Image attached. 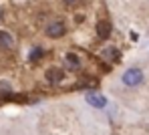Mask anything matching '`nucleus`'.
Listing matches in <instances>:
<instances>
[{
  "label": "nucleus",
  "instance_id": "1",
  "mask_svg": "<svg viewBox=\"0 0 149 135\" xmlns=\"http://www.w3.org/2000/svg\"><path fill=\"white\" fill-rule=\"evenodd\" d=\"M123 83L129 85V87H135V85L143 83V73L139 69H129V71H125V75H123Z\"/></svg>",
  "mask_w": 149,
  "mask_h": 135
},
{
  "label": "nucleus",
  "instance_id": "2",
  "mask_svg": "<svg viewBox=\"0 0 149 135\" xmlns=\"http://www.w3.org/2000/svg\"><path fill=\"white\" fill-rule=\"evenodd\" d=\"M47 34L52 36V38L63 36V34H65V24H63V22H50L49 28H47Z\"/></svg>",
  "mask_w": 149,
  "mask_h": 135
},
{
  "label": "nucleus",
  "instance_id": "3",
  "mask_svg": "<svg viewBox=\"0 0 149 135\" xmlns=\"http://www.w3.org/2000/svg\"><path fill=\"white\" fill-rule=\"evenodd\" d=\"M63 77H65V71H63V69H54V67H50L49 71H47V81H50V83H61V81H63Z\"/></svg>",
  "mask_w": 149,
  "mask_h": 135
},
{
  "label": "nucleus",
  "instance_id": "4",
  "mask_svg": "<svg viewBox=\"0 0 149 135\" xmlns=\"http://www.w3.org/2000/svg\"><path fill=\"white\" fill-rule=\"evenodd\" d=\"M87 103L93 105V107H105L107 105V99L103 95H97V93H89L87 95Z\"/></svg>",
  "mask_w": 149,
  "mask_h": 135
},
{
  "label": "nucleus",
  "instance_id": "5",
  "mask_svg": "<svg viewBox=\"0 0 149 135\" xmlns=\"http://www.w3.org/2000/svg\"><path fill=\"white\" fill-rule=\"evenodd\" d=\"M97 34H99L101 38H107L111 34V22H107V20L97 22Z\"/></svg>",
  "mask_w": 149,
  "mask_h": 135
},
{
  "label": "nucleus",
  "instance_id": "6",
  "mask_svg": "<svg viewBox=\"0 0 149 135\" xmlns=\"http://www.w3.org/2000/svg\"><path fill=\"white\" fill-rule=\"evenodd\" d=\"M14 45V40H12V36L8 34V32H4V30H0V47L2 49H10Z\"/></svg>",
  "mask_w": 149,
  "mask_h": 135
},
{
  "label": "nucleus",
  "instance_id": "7",
  "mask_svg": "<svg viewBox=\"0 0 149 135\" xmlns=\"http://www.w3.org/2000/svg\"><path fill=\"white\" fill-rule=\"evenodd\" d=\"M65 63H67V65H71V69H77V67L81 65V61H79L74 54H67V56H65Z\"/></svg>",
  "mask_w": 149,
  "mask_h": 135
},
{
  "label": "nucleus",
  "instance_id": "8",
  "mask_svg": "<svg viewBox=\"0 0 149 135\" xmlns=\"http://www.w3.org/2000/svg\"><path fill=\"white\" fill-rule=\"evenodd\" d=\"M105 56H109V58H113V56H117V49H113V47H109V49H105Z\"/></svg>",
  "mask_w": 149,
  "mask_h": 135
},
{
  "label": "nucleus",
  "instance_id": "9",
  "mask_svg": "<svg viewBox=\"0 0 149 135\" xmlns=\"http://www.w3.org/2000/svg\"><path fill=\"white\" fill-rule=\"evenodd\" d=\"M40 49H34V51H32V53H30V61H36V58H40Z\"/></svg>",
  "mask_w": 149,
  "mask_h": 135
},
{
  "label": "nucleus",
  "instance_id": "10",
  "mask_svg": "<svg viewBox=\"0 0 149 135\" xmlns=\"http://www.w3.org/2000/svg\"><path fill=\"white\" fill-rule=\"evenodd\" d=\"M6 91H10V85L8 83H0V93H6Z\"/></svg>",
  "mask_w": 149,
  "mask_h": 135
},
{
  "label": "nucleus",
  "instance_id": "11",
  "mask_svg": "<svg viewBox=\"0 0 149 135\" xmlns=\"http://www.w3.org/2000/svg\"><path fill=\"white\" fill-rule=\"evenodd\" d=\"M65 4H71V6H74V4H79V0H63Z\"/></svg>",
  "mask_w": 149,
  "mask_h": 135
},
{
  "label": "nucleus",
  "instance_id": "12",
  "mask_svg": "<svg viewBox=\"0 0 149 135\" xmlns=\"http://www.w3.org/2000/svg\"><path fill=\"white\" fill-rule=\"evenodd\" d=\"M0 18H2V10H0Z\"/></svg>",
  "mask_w": 149,
  "mask_h": 135
}]
</instances>
